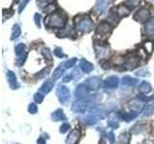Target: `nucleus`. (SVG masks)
<instances>
[{"mask_svg":"<svg viewBox=\"0 0 154 144\" xmlns=\"http://www.w3.org/2000/svg\"><path fill=\"white\" fill-rule=\"evenodd\" d=\"M66 17L63 14L56 12V13H51L45 17V26L48 28H57V29H62L66 25Z\"/></svg>","mask_w":154,"mask_h":144,"instance_id":"nucleus-1","label":"nucleus"},{"mask_svg":"<svg viewBox=\"0 0 154 144\" xmlns=\"http://www.w3.org/2000/svg\"><path fill=\"white\" fill-rule=\"evenodd\" d=\"M93 21L89 16H80L75 18L76 30L88 33L93 29Z\"/></svg>","mask_w":154,"mask_h":144,"instance_id":"nucleus-2","label":"nucleus"},{"mask_svg":"<svg viewBox=\"0 0 154 144\" xmlns=\"http://www.w3.org/2000/svg\"><path fill=\"white\" fill-rule=\"evenodd\" d=\"M105 117V112L102 109L97 107H93L90 110V112L86 115L85 122L89 125H94L97 122L98 119H103Z\"/></svg>","mask_w":154,"mask_h":144,"instance_id":"nucleus-3","label":"nucleus"},{"mask_svg":"<svg viewBox=\"0 0 154 144\" xmlns=\"http://www.w3.org/2000/svg\"><path fill=\"white\" fill-rule=\"evenodd\" d=\"M94 51L95 54L99 59H104L108 55H109V46L104 42H100V41H96L94 43Z\"/></svg>","mask_w":154,"mask_h":144,"instance_id":"nucleus-4","label":"nucleus"},{"mask_svg":"<svg viewBox=\"0 0 154 144\" xmlns=\"http://www.w3.org/2000/svg\"><path fill=\"white\" fill-rule=\"evenodd\" d=\"M57 96L59 98V101L63 104H66L69 100L70 93L69 89L64 85H60L57 88Z\"/></svg>","mask_w":154,"mask_h":144,"instance_id":"nucleus-5","label":"nucleus"},{"mask_svg":"<svg viewBox=\"0 0 154 144\" xmlns=\"http://www.w3.org/2000/svg\"><path fill=\"white\" fill-rule=\"evenodd\" d=\"M112 4L111 0H97L93 9V12L96 14H103L106 10H107L109 5Z\"/></svg>","mask_w":154,"mask_h":144,"instance_id":"nucleus-6","label":"nucleus"},{"mask_svg":"<svg viewBox=\"0 0 154 144\" xmlns=\"http://www.w3.org/2000/svg\"><path fill=\"white\" fill-rule=\"evenodd\" d=\"M89 93H90V89L88 88V86L81 84L76 88L74 95L78 100H85L86 98H88Z\"/></svg>","mask_w":154,"mask_h":144,"instance_id":"nucleus-7","label":"nucleus"},{"mask_svg":"<svg viewBox=\"0 0 154 144\" xmlns=\"http://www.w3.org/2000/svg\"><path fill=\"white\" fill-rule=\"evenodd\" d=\"M149 18H150V12L146 8H141L134 16V19L139 22H146Z\"/></svg>","mask_w":154,"mask_h":144,"instance_id":"nucleus-8","label":"nucleus"},{"mask_svg":"<svg viewBox=\"0 0 154 144\" xmlns=\"http://www.w3.org/2000/svg\"><path fill=\"white\" fill-rule=\"evenodd\" d=\"M111 32H112V26L110 25L109 22L106 21H102L99 25L97 26V29H96V34H98L100 36H109Z\"/></svg>","mask_w":154,"mask_h":144,"instance_id":"nucleus-9","label":"nucleus"},{"mask_svg":"<svg viewBox=\"0 0 154 144\" xmlns=\"http://www.w3.org/2000/svg\"><path fill=\"white\" fill-rule=\"evenodd\" d=\"M72 110L74 112H85L87 109H88V103L85 102V100H78V101H75L72 104V107H71Z\"/></svg>","mask_w":154,"mask_h":144,"instance_id":"nucleus-10","label":"nucleus"},{"mask_svg":"<svg viewBox=\"0 0 154 144\" xmlns=\"http://www.w3.org/2000/svg\"><path fill=\"white\" fill-rule=\"evenodd\" d=\"M86 83H87V86H88L91 89L97 90V89H99L100 86H101V80L98 78V77H91V78L87 79Z\"/></svg>","mask_w":154,"mask_h":144,"instance_id":"nucleus-11","label":"nucleus"},{"mask_svg":"<svg viewBox=\"0 0 154 144\" xmlns=\"http://www.w3.org/2000/svg\"><path fill=\"white\" fill-rule=\"evenodd\" d=\"M140 64V58L136 55H131L125 62V67L127 69H134Z\"/></svg>","mask_w":154,"mask_h":144,"instance_id":"nucleus-12","label":"nucleus"},{"mask_svg":"<svg viewBox=\"0 0 154 144\" xmlns=\"http://www.w3.org/2000/svg\"><path fill=\"white\" fill-rule=\"evenodd\" d=\"M79 138H80V132L77 129H74L67 136L66 144H76Z\"/></svg>","mask_w":154,"mask_h":144,"instance_id":"nucleus-13","label":"nucleus"},{"mask_svg":"<svg viewBox=\"0 0 154 144\" xmlns=\"http://www.w3.org/2000/svg\"><path fill=\"white\" fill-rule=\"evenodd\" d=\"M119 78L116 76H110L104 81V86L106 88H117L119 86Z\"/></svg>","mask_w":154,"mask_h":144,"instance_id":"nucleus-14","label":"nucleus"},{"mask_svg":"<svg viewBox=\"0 0 154 144\" xmlns=\"http://www.w3.org/2000/svg\"><path fill=\"white\" fill-rule=\"evenodd\" d=\"M7 79H8L10 86H11L13 89H16V88H18L17 77H16V75H14V73L13 71H8L7 72Z\"/></svg>","mask_w":154,"mask_h":144,"instance_id":"nucleus-15","label":"nucleus"},{"mask_svg":"<svg viewBox=\"0 0 154 144\" xmlns=\"http://www.w3.org/2000/svg\"><path fill=\"white\" fill-rule=\"evenodd\" d=\"M80 68L82 69V71L85 72V73H90V72L94 69V65L93 64H91L90 62H88L87 60H81L80 64H79Z\"/></svg>","mask_w":154,"mask_h":144,"instance_id":"nucleus-16","label":"nucleus"},{"mask_svg":"<svg viewBox=\"0 0 154 144\" xmlns=\"http://www.w3.org/2000/svg\"><path fill=\"white\" fill-rule=\"evenodd\" d=\"M130 11H131V10H130L127 6H125V5H119V6L116 9V12H117L118 16L119 17L127 16L130 14Z\"/></svg>","mask_w":154,"mask_h":144,"instance_id":"nucleus-17","label":"nucleus"},{"mask_svg":"<svg viewBox=\"0 0 154 144\" xmlns=\"http://www.w3.org/2000/svg\"><path fill=\"white\" fill-rule=\"evenodd\" d=\"M51 117L54 121H63V120H66V115L64 113V110L61 109L56 110L55 112L52 113Z\"/></svg>","mask_w":154,"mask_h":144,"instance_id":"nucleus-18","label":"nucleus"},{"mask_svg":"<svg viewBox=\"0 0 154 144\" xmlns=\"http://www.w3.org/2000/svg\"><path fill=\"white\" fill-rule=\"evenodd\" d=\"M52 88H53V83H52V81L47 80L45 83H43V85L41 86L40 92H42V94H47V93H49L50 91L52 90Z\"/></svg>","mask_w":154,"mask_h":144,"instance_id":"nucleus-19","label":"nucleus"},{"mask_svg":"<svg viewBox=\"0 0 154 144\" xmlns=\"http://www.w3.org/2000/svg\"><path fill=\"white\" fill-rule=\"evenodd\" d=\"M143 32L147 36H153L154 35V19L146 22V24L143 27Z\"/></svg>","mask_w":154,"mask_h":144,"instance_id":"nucleus-20","label":"nucleus"},{"mask_svg":"<svg viewBox=\"0 0 154 144\" xmlns=\"http://www.w3.org/2000/svg\"><path fill=\"white\" fill-rule=\"evenodd\" d=\"M138 83V80L132 78L130 76H124L122 79V84L123 86H133Z\"/></svg>","mask_w":154,"mask_h":144,"instance_id":"nucleus-21","label":"nucleus"},{"mask_svg":"<svg viewBox=\"0 0 154 144\" xmlns=\"http://www.w3.org/2000/svg\"><path fill=\"white\" fill-rule=\"evenodd\" d=\"M139 90L142 94H146L151 90V86L148 82L143 81L141 83V85L139 86Z\"/></svg>","mask_w":154,"mask_h":144,"instance_id":"nucleus-22","label":"nucleus"},{"mask_svg":"<svg viewBox=\"0 0 154 144\" xmlns=\"http://www.w3.org/2000/svg\"><path fill=\"white\" fill-rule=\"evenodd\" d=\"M25 47L26 46H25V44H24V43H18V44L16 46V48H14V51H16V55L18 58L27 55L26 52H25Z\"/></svg>","mask_w":154,"mask_h":144,"instance_id":"nucleus-23","label":"nucleus"},{"mask_svg":"<svg viewBox=\"0 0 154 144\" xmlns=\"http://www.w3.org/2000/svg\"><path fill=\"white\" fill-rule=\"evenodd\" d=\"M108 21L109 22H112L113 24H117L119 22V16H118V14L117 12H116V9H112L110 11V14H109V16H108Z\"/></svg>","mask_w":154,"mask_h":144,"instance_id":"nucleus-24","label":"nucleus"},{"mask_svg":"<svg viewBox=\"0 0 154 144\" xmlns=\"http://www.w3.org/2000/svg\"><path fill=\"white\" fill-rule=\"evenodd\" d=\"M137 117V112H124L122 114H120V118L125 120L126 122L131 121V120L135 119Z\"/></svg>","mask_w":154,"mask_h":144,"instance_id":"nucleus-25","label":"nucleus"},{"mask_svg":"<svg viewBox=\"0 0 154 144\" xmlns=\"http://www.w3.org/2000/svg\"><path fill=\"white\" fill-rule=\"evenodd\" d=\"M154 112V104H147L144 106V108L143 110V115L146 116H150Z\"/></svg>","mask_w":154,"mask_h":144,"instance_id":"nucleus-26","label":"nucleus"},{"mask_svg":"<svg viewBox=\"0 0 154 144\" xmlns=\"http://www.w3.org/2000/svg\"><path fill=\"white\" fill-rule=\"evenodd\" d=\"M130 134L128 133H123L119 137V144H129Z\"/></svg>","mask_w":154,"mask_h":144,"instance_id":"nucleus-27","label":"nucleus"},{"mask_svg":"<svg viewBox=\"0 0 154 144\" xmlns=\"http://www.w3.org/2000/svg\"><path fill=\"white\" fill-rule=\"evenodd\" d=\"M21 34V30H20V27H19L17 24H14L13 26V32H12V37H11V40H16L17 38Z\"/></svg>","mask_w":154,"mask_h":144,"instance_id":"nucleus-28","label":"nucleus"},{"mask_svg":"<svg viewBox=\"0 0 154 144\" xmlns=\"http://www.w3.org/2000/svg\"><path fill=\"white\" fill-rule=\"evenodd\" d=\"M65 69H66L65 67H62V64L59 67H57V68L55 69V71H54V73H53V76H52L53 80H58L60 77H62Z\"/></svg>","mask_w":154,"mask_h":144,"instance_id":"nucleus-29","label":"nucleus"},{"mask_svg":"<svg viewBox=\"0 0 154 144\" xmlns=\"http://www.w3.org/2000/svg\"><path fill=\"white\" fill-rule=\"evenodd\" d=\"M76 61H77V59L76 58H72V59H70V60H69V61H66V62H64V67L66 69V68H70V67H73L74 66V64H76Z\"/></svg>","mask_w":154,"mask_h":144,"instance_id":"nucleus-30","label":"nucleus"},{"mask_svg":"<svg viewBox=\"0 0 154 144\" xmlns=\"http://www.w3.org/2000/svg\"><path fill=\"white\" fill-rule=\"evenodd\" d=\"M42 54L43 55V57H45L46 60H48V61L52 60V54H51V52L48 48H43L42 51Z\"/></svg>","mask_w":154,"mask_h":144,"instance_id":"nucleus-31","label":"nucleus"},{"mask_svg":"<svg viewBox=\"0 0 154 144\" xmlns=\"http://www.w3.org/2000/svg\"><path fill=\"white\" fill-rule=\"evenodd\" d=\"M28 112H30V113H32V114H35L38 112L37 105L34 104V103H31L30 105H29V107H28Z\"/></svg>","mask_w":154,"mask_h":144,"instance_id":"nucleus-32","label":"nucleus"},{"mask_svg":"<svg viewBox=\"0 0 154 144\" xmlns=\"http://www.w3.org/2000/svg\"><path fill=\"white\" fill-rule=\"evenodd\" d=\"M54 55L57 56L58 58H64L65 57L64 52H63L62 48H60V47H56L54 49Z\"/></svg>","mask_w":154,"mask_h":144,"instance_id":"nucleus-33","label":"nucleus"},{"mask_svg":"<svg viewBox=\"0 0 154 144\" xmlns=\"http://www.w3.org/2000/svg\"><path fill=\"white\" fill-rule=\"evenodd\" d=\"M34 99H35L37 103H42L43 100V94L38 91V92H37L35 95H34Z\"/></svg>","mask_w":154,"mask_h":144,"instance_id":"nucleus-34","label":"nucleus"},{"mask_svg":"<svg viewBox=\"0 0 154 144\" xmlns=\"http://www.w3.org/2000/svg\"><path fill=\"white\" fill-rule=\"evenodd\" d=\"M144 47H146V50L148 53H151L152 49H153V41H146L144 42Z\"/></svg>","mask_w":154,"mask_h":144,"instance_id":"nucleus-35","label":"nucleus"},{"mask_svg":"<svg viewBox=\"0 0 154 144\" xmlns=\"http://www.w3.org/2000/svg\"><path fill=\"white\" fill-rule=\"evenodd\" d=\"M41 14H35V16H34V20H35V23H36V26L38 28H41Z\"/></svg>","mask_w":154,"mask_h":144,"instance_id":"nucleus-36","label":"nucleus"},{"mask_svg":"<svg viewBox=\"0 0 154 144\" xmlns=\"http://www.w3.org/2000/svg\"><path fill=\"white\" fill-rule=\"evenodd\" d=\"M49 70H50V67H47V68L42 69L41 72H38V73L37 74V77L38 78H42V77H45L48 72H49Z\"/></svg>","mask_w":154,"mask_h":144,"instance_id":"nucleus-37","label":"nucleus"},{"mask_svg":"<svg viewBox=\"0 0 154 144\" xmlns=\"http://www.w3.org/2000/svg\"><path fill=\"white\" fill-rule=\"evenodd\" d=\"M69 128H70V126H69V123H64V124H62V126L60 127V132L66 133V131H69Z\"/></svg>","mask_w":154,"mask_h":144,"instance_id":"nucleus-38","label":"nucleus"},{"mask_svg":"<svg viewBox=\"0 0 154 144\" xmlns=\"http://www.w3.org/2000/svg\"><path fill=\"white\" fill-rule=\"evenodd\" d=\"M29 1H30V0H23L22 3L20 4V6H19V8H18V13H22V11L25 9L26 5L29 3Z\"/></svg>","mask_w":154,"mask_h":144,"instance_id":"nucleus-39","label":"nucleus"},{"mask_svg":"<svg viewBox=\"0 0 154 144\" xmlns=\"http://www.w3.org/2000/svg\"><path fill=\"white\" fill-rule=\"evenodd\" d=\"M72 79V75L71 74H66L63 78V82L64 83H69V82Z\"/></svg>","mask_w":154,"mask_h":144,"instance_id":"nucleus-40","label":"nucleus"},{"mask_svg":"<svg viewBox=\"0 0 154 144\" xmlns=\"http://www.w3.org/2000/svg\"><path fill=\"white\" fill-rule=\"evenodd\" d=\"M108 126L113 129H116L119 127V123L116 121H108Z\"/></svg>","mask_w":154,"mask_h":144,"instance_id":"nucleus-41","label":"nucleus"},{"mask_svg":"<svg viewBox=\"0 0 154 144\" xmlns=\"http://www.w3.org/2000/svg\"><path fill=\"white\" fill-rule=\"evenodd\" d=\"M108 138H109V141L111 144H113L115 141V136H114V133L113 132H109L108 133Z\"/></svg>","mask_w":154,"mask_h":144,"instance_id":"nucleus-42","label":"nucleus"},{"mask_svg":"<svg viewBox=\"0 0 154 144\" xmlns=\"http://www.w3.org/2000/svg\"><path fill=\"white\" fill-rule=\"evenodd\" d=\"M146 74H147V72L143 71V70H140V71L137 72V75L138 76H147Z\"/></svg>","mask_w":154,"mask_h":144,"instance_id":"nucleus-43","label":"nucleus"},{"mask_svg":"<svg viewBox=\"0 0 154 144\" xmlns=\"http://www.w3.org/2000/svg\"><path fill=\"white\" fill-rule=\"evenodd\" d=\"M38 144H45V138H43L42 136H41L40 138L38 139Z\"/></svg>","mask_w":154,"mask_h":144,"instance_id":"nucleus-44","label":"nucleus"},{"mask_svg":"<svg viewBox=\"0 0 154 144\" xmlns=\"http://www.w3.org/2000/svg\"><path fill=\"white\" fill-rule=\"evenodd\" d=\"M38 1H41V2H46V3H51V2L54 1V0H38Z\"/></svg>","mask_w":154,"mask_h":144,"instance_id":"nucleus-45","label":"nucleus"},{"mask_svg":"<svg viewBox=\"0 0 154 144\" xmlns=\"http://www.w3.org/2000/svg\"><path fill=\"white\" fill-rule=\"evenodd\" d=\"M19 1V0H14V2H16V3H17Z\"/></svg>","mask_w":154,"mask_h":144,"instance_id":"nucleus-46","label":"nucleus"}]
</instances>
